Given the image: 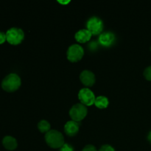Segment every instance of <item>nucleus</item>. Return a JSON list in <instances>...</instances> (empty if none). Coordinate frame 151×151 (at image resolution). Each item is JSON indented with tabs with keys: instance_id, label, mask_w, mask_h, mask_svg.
I'll use <instances>...</instances> for the list:
<instances>
[{
	"instance_id": "1",
	"label": "nucleus",
	"mask_w": 151,
	"mask_h": 151,
	"mask_svg": "<svg viewBox=\"0 0 151 151\" xmlns=\"http://www.w3.org/2000/svg\"><path fill=\"white\" fill-rule=\"evenodd\" d=\"M22 84L20 77L15 73L7 75L1 81V88L7 92H13L19 88Z\"/></svg>"
},
{
	"instance_id": "2",
	"label": "nucleus",
	"mask_w": 151,
	"mask_h": 151,
	"mask_svg": "<svg viewBox=\"0 0 151 151\" xmlns=\"http://www.w3.org/2000/svg\"><path fill=\"white\" fill-rule=\"evenodd\" d=\"M44 139L47 145L53 149L60 148L64 145V137L63 134L56 130H50L45 134Z\"/></svg>"
},
{
	"instance_id": "3",
	"label": "nucleus",
	"mask_w": 151,
	"mask_h": 151,
	"mask_svg": "<svg viewBox=\"0 0 151 151\" xmlns=\"http://www.w3.org/2000/svg\"><path fill=\"white\" fill-rule=\"evenodd\" d=\"M7 41L12 45H18L23 41L24 33L20 28L12 27L6 32Z\"/></svg>"
},
{
	"instance_id": "4",
	"label": "nucleus",
	"mask_w": 151,
	"mask_h": 151,
	"mask_svg": "<svg viewBox=\"0 0 151 151\" xmlns=\"http://www.w3.org/2000/svg\"><path fill=\"white\" fill-rule=\"evenodd\" d=\"M88 114L86 106L82 103H77L74 105L69 110V116L72 118V120L75 122H80L83 120L86 116Z\"/></svg>"
},
{
	"instance_id": "5",
	"label": "nucleus",
	"mask_w": 151,
	"mask_h": 151,
	"mask_svg": "<svg viewBox=\"0 0 151 151\" xmlns=\"http://www.w3.org/2000/svg\"><path fill=\"white\" fill-rule=\"evenodd\" d=\"M84 55V50L79 44H72L68 48L66 52L67 59L70 62L75 63L83 58Z\"/></svg>"
},
{
	"instance_id": "6",
	"label": "nucleus",
	"mask_w": 151,
	"mask_h": 151,
	"mask_svg": "<svg viewBox=\"0 0 151 151\" xmlns=\"http://www.w3.org/2000/svg\"><path fill=\"white\" fill-rule=\"evenodd\" d=\"M78 99L84 106H91L94 104L96 97L91 90L88 88H83L80 90L78 93Z\"/></svg>"
},
{
	"instance_id": "7",
	"label": "nucleus",
	"mask_w": 151,
	"mask_h": 151,
	"mask_svg": "<svg viewBox=\"0 0 151 151\" xmlns=\"http://www.w3.org/2000/svg\"><path fill=\"white\" fill-rule=\"evenodd\" d=\"M87 29L91 35H99L103 29V22L97 17H91L87 22Z\"/></svg>"
},
{
	"instance_id": "8",
	"label": "nucleus",
	"mask_w": 151,
	"mask_h": 151,
	"mask_svg": "<svg viewBox=\"0 0 151 151\" xmlns=\"http://www.w3.org/2000/svg\"><path fill=\"white\" fill-rule=\"evenodd\" d=\"M80 80L84 86L91 87L95 83V75L89 70H84L80 75Z\"/></svg>"
},
{
	"instance_id": "9",
	"label": "nucleus",
	"mask_w": 151,
	"mask_h": 151,
	"mask_svg": "<svg viewBox=\"0 0 151 151\" xmlns=\"http://www.w3.org/2000/svg\"><path fill=\"white\" fill-rule=\"evenodd\" d=\"M80 125L78 122L71 120L68 121L64 125V131L66 135L69 137H75L79 131Z\"/></svg>"
},
{
	"instance_id": "10",
	"label": "nucleus",
	"mask_w": 151,
	"mask_h": 151,
	"mask_svg": "<svg viewBox=\"0 0 151 151\" xmlns=\"http://www.w3.org/2000/svg\"><path fill=\"white\" fill-rule=\"evenodd\" d=\"M91 33L87 29H80L79 31L75 33V38L78 42L83 44V43L87 42L91 39Z\"/></svg>"
},
{
	"instance_id": "11",
	"label": "nucleus",
	"mask_w": 151,
	"mask_h": 151,
	"mask_svg": "<svg viewBox=\"0 0 151 151\" xmlns=\"http://www.w3.org/2000/svg\"><path fill=\"white\" fill-rule=\"evenodd\" d=\"M114 35L109 32H103V33L100 34V37H99V41L101 45L104 46V47H109L111 45L114 41Z\"/></svg>"
},
{
	"instance_id": "12",
	"label": "nucleus",
	"mask_w": 151,
	"mask_h": 151,
	"mask_svg": "<svg viewBox=\"0 0 151 151\" xmlns=\"http://www.w3.org/2000/svg\"><path fill=\"white\" fill-rule=\"evenodd\" d=\"M2 145L8 150H14L18 146L17 141L11 136H6L2 139Z\"/></svg>"
},
{
	"instance_id": "13",
	"label": "nucleus",
	"mask_w": 151,
	"mask_h": 151,
	"mask_svg": "<svg viewBox=\"0 0 151 151\" xmlns=\"http://www.w3.org/2000/svg\"><path fill=\"white\" fill-rule=\"evenodd\" d=\"M109 102L107 97L104 96H99L96 97L95 101H94V106L100 109H106L109 106Z\"/></svg>"
},
{
	"instance_id": "14",
	"label": "nucleus",
	"mask_w": 151,
	"mask_h": 151,
	"mask_svg": "<svg viewBox=\"0 0 151 151\" xmlns=\"http://www.w3.org/2000/svg\"><path fill=\"white\" fill-rule=\"evenodd\" d=\"M50 128H51V125L48 121L44 119V120H41L38 123V129L40 132L47 134L50 131Z\"/></svg>"
},
{
	"instance_id": "15",
	"label": "nucleus",
	"mask_w": 151,
	"mask_h": 151,
	"mask_svg": "<svg viewBox=\"0 0 151 151\" xmlns=\"http://www.w3.org/2000/svg\"><path fill=\"white\" fill-rule=\"evenodd\" d=\"M143 75H144L145 78L146 80L151 81V66H148V67H147L145 69Z\"/></svg>"
},
{
	"instance_id": "16",
	"label": "nucleus",
	"mask_w": 151,
	"mask_h": 151,
	"mask_svg": "<svg viewBox=\"0 0 151 151\" xmlns=\"http://www.w3.org/2000/svg\"><path fill=\"white\" fill-rule=\"evenodd\" d=\"M98 151H115L113 147H111L109 145H104L102 146Z\"/></svg>"
},
{
	"instance_id": "17",
	"label": "nucleus",
	"mask_w": 151,
	"mask_h": 151,
	"mask_svg": "<svg viewBox=\"0 0 151 151\" xmlns=\"http://www.w3.org/2000/svg\"><path fill=\"white\" fill-rule=\"evenodd\" d=\"M60 151H74V150L72 146L64 143V145L60 148Z\"/></svg>"
},
{
	"instance_id": "18",
	"label": "nucleus",
	"mask_w": 151,
	"mask_h": 151,
	"mask_svg": "<svg viewBox=\"0 0 151 151\" xmlns=\"http://www.w3.org/2000/svg\"><path fill=\"white\" fill-rule=\"evenodd\" d=\"M82 151H97L96 147L94 145H88L85 146L83 149Z\"/></svg>"
},
{
	"instance_id": "19",
	"label": "nucleus",
	"mask_w": 151,
	"mask_h": 151,
	"mask_svg": "<svg viewBox=\"0 0 151 151\" xmlns=\"http://www.w3.org/2000/svg\"><path fill=\"white\" fill-rule=\"evenodd\" d=\"M6 41H7V38H6V33L0 31V44H2L3 43L5 42Z\"/></svg>"
},
{
	"instance_id": "20",
	"label": "nucleus",
	"mask_w": 151,
	"mask_h": 151,
	"mask_svg": "<svg viewBox=\"0 0 151 151\" xmlns=\"http://www.w3.org/2000/svg\"><path fill=\"white\" fill-rule=\"evenodd\" d=\"M59 3H60V4H68V3L70 2V1H58Z\"/></svg>"
},
{
	"instance_id": "21",
	"label": "nucleus",
	"mask_w": 151,
	"mask_h": 151,
	"mask_svg": "<svg viewBox=\"0 0 151 151\" xmlns=\"http://www.w3.org/2000/svg\"><path fill=\"white\" fill-rule=\"evenodd\" d=\"M147 139H148V141L150 142V143H151V131H150V133L148 134V136H147Z\"/></svg>"
},
{
	"instance_id": "22",
	"label": "nucleus",
	"mask_w": 151,
	"mask_h": 151,
	"mask_svg": "<svg viewBox=\"0 0 151 151\" xmlns=\"http://www.w3.org/2000/svg\"><path fill=\"white\" fill-rule=\"evenodd\" d=\"M150 51H151V47H150Z\"/></svg>"
}]
</instances>
